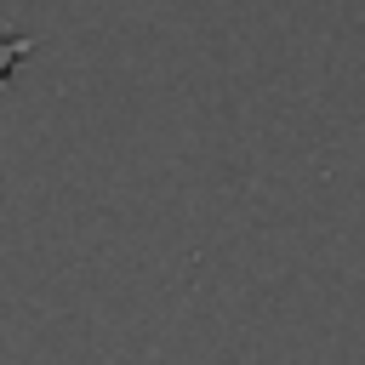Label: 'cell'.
<instances>
[{
  "label": "cell",
  "mask_w": 365,
  "mask_h": 365,
  "mask_svg": "<svg viewBox=\"0 0 365 365\" xmlns=\"http://www.w3.org/2000/svg\"><path fill=\"white\" fill-rule=\"evenodd\" d=\"M29 51H34V40H29V34H0V86H6V74H11Z\"/></svg>",
  "instance_id": "obj_1"
}]
</instances>
